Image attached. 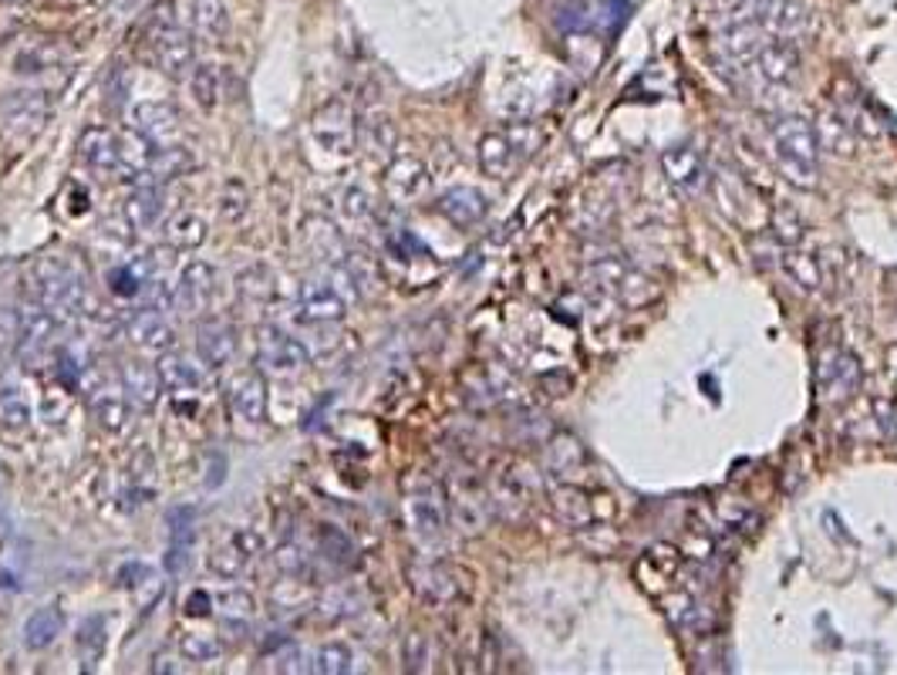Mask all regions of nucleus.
I'll use <instances>...</instances> for the list:
<instances>
[{
  "mask_svg": "<svg viewBox=\"0 0 897 675\" xmlns=\"http://www.w3.org/2000/svg\"><path fill=\"white\" fill-rule=\"evenodd\" d=\"M24 291H27V298L34 305L47 308L58 321L62 318H78L91 305L81 267L71 257H65V254L37 257L31 264V270H27Z\"/></svg>",
  "mask_w": 897,
  "mask_h": 675,
  "instance_id": "obj_1",
  "label": "nucleus"
},
{
  "mask_svg": "<svg viewBox=\"0 0 897 675\" xmlns=\"http://www.w3.org/2000/svg\"><path fill=\"white\" fill-rule=\"evenodd\" d=\"M769 135L786 179L796 186H813L820 173V139L813 122L804 115H779L769 122Z\"/></svg>",
  "mask_w": 897,
  "mask_h": 675,
  "instance_id": "obj_2",
  "label": "nucleus"
},
{
  "mask_svg": "<svg viewBox=\"0 0 897 675\" xmlns=\"http://www.w3.org/2000/svg\"><path fill=\"white\" fill-rule=\"evenodd\" d=\"M486 484H489L492 513L500 520H507V523L527 520L530 510L540 500V490H543L540 473L520 456H507V460L496 463V469L489 473Z\"/></svg>",
  "mask_w": 897,
  "mask_h": 675,
  "instance_id": "obj_3",
  "label": "nucleus"
},
{
  "mask_svg": "<svg viewBox=\"0 0 897 675\" xmlns=\"http://www.w3.org/2000/svg\"><path fill=\"white\" fill-rule=\"evenodd\" d=\"M406 523L412 530V538L429 547L445 538L449 527V504H445V487L429 473H412L406 476Z\"/></svg>",
  "mask_w": 897,
  "mask_h": 675,
  "instance_id": "obj_4",
  "label": "nucleus"
},
{
  "mask_svg": "<svg viewBox=\"0 0 897 675\" xmlns=\"http://www.w3.org/2000/svg\"><path fill=\"white\" fill-rule=\"evenodd\" d=\"M442 487H445L449 520H453L466 538H479L489 527V520L496 517L489 500V484L473 466H456Z\"/></svg>",
  "mask_w": 897,
  "mask_h": 675,
  "instance_id": "obj_5",
  "label": "nucleus"
},
{
  "mask_svg": "<svg viewBox=\"0 0 897 675\" xmlns=\"http://www.w3.org/2000/svg\"><path fill=\"white\" fill-rule=\"evenodd\" d=\"M543 142V129L533 122H517L503 132H489L479 139V166L492 179H507L520 163H527Z\"/></svg>",
  "mask_w": 897,
  "mask_h": 675,
  "instance_id": "obj_6",
  "label": "nucleus"
},
{
  "mask_svg": "<svg viewBox=\"0 0 897 675\" xmlns=\"http://www.w3.org/2000/svg\"><path fill=\"white\" fill-rule=\"evenodd\" d=\"M804 68V52L793 37H763V44L753 52V58L739 68L742 78H750L753 85L763 88H786L789 81L800 78Z\"/></svg>",
  "mask_w": 897,
  "mask_h": 675,
  "instance_id": "obj_7",
  "label": "nucleus"
},
{
  "mask_svg": "<svg viewBox=\"0 0 897 675\" xmlns=\"http://www.w3.org/2000/svg\"><path fill=\"white\" fill-rule=\"evenodd\" d=\"M257 365L264 375L290 378V375H301L311 365V352L304 342H297L294 334L267 324L257 331Z\"/></svg>",
  "mask_w": 897,
  "mask_h": 675,
  "instance_id": "obj_8",
  "label": "nucleus"
},
{
  "mask_svg": "<svg viewBox=\"0 0 897 675\" xmlns=\"http://www.w3.org/2000/svg\"><path fill=\"white\" fill-rule=\"evenodd\" d=\"M311 139L318 142V150L331 156H352L358 146V122L352 106L344 99H331L324 109H318L311 119Z\"/></svg>",
  "mask_w": 897,
  "mask_h": 675,
  "instance_id": "obj_9",
  "label": "nucleus"
},
{
  "mask_svg": "<svg viewBox=\"0 0 897 675\" xmlns=\"http://www.w3.org/2000/svg\"><path fill=\"white\" fill-rule=\"evenodd\" d=\"M47 115H52V102H47L44 91H34V88L14 91L0 102V129L14 142H31L34 135H41V129L47 125Z\"/></svg>",
  "mask_w": 897,
  "mask_h": 675,
  "instance_id": "obj_10",
  "label": "nucleus"
},
{
  "mask_svg": "<svg viewBox=\"0 0 897 675\" xmlns=\"http://www.w3.org/2000/svg\"><path fill=\"white\" fill-rule=\"evenodd\" d=\"M55 331H58V318L34 305L31 311L21 314V338H18V358H21V368L27 372H41L47 355H52V342H55Z\"/></svg>",
  "mask_w": 897,
  "mask_h": 675,
  "instance_id": "obj_11",
  "label": "nucleus"
},
{
  "mask_svg": "<svg viewBox=\"0 0 897 675\" xmlns=\"http://www.w3.org/2000/svg\"><path fill=\"white\" fill-rule=\"evenodd\" d=\"M264 551V538L257 534L254 527H236L233 534L207 557V567L223 577V582H233V577H240L246 567H251Z\"/></svg>",
  "mask_w": 897,
  "mask_h": 675,
  "instance_id": "obj_12",
  "label": "nucleus"
},
{
  "mask_svg": "<svg viewBox=\"0 0 897 675\" xmlns=\"http://www.w3.org/2000/svg\"><path fill=\"white\" fill-rule=\"evenodd\" d=\"M409 585L412 591L419 595V601L432 605V608H445L459 601L463 595V585H459V574L442 564V561H419L409 567Z\"/></svg>",
  "mask_w": 897,
  "mask_h": 675,
  "instance_id": "obj_13",
  "label": "nucleus"
},
{
  "mask_svg": "<svg viewBox=\"0 0 897 675\" xmlns=\"http://www.w3.org/2000/svg\"><path fill=\"white\" fill-rule=\"evenodd\" d=\"M230 412L251 425H261L267 419V375L261 368H243L226 385Z\"/></svg>",
  "mask_w": 897,
  "mask_h": 675,
  "instance_id": "obj_14",
  "label": "nucleus"
},
{
  "mask_svg": "<svg viewBox=\"0 0 897 675\" xmlns=\"http://www.w3.org/2000/svg\"><path fill=\"white\" fill-rule=\"evenodd\" d=\"M153 62L169 78H186L196 68L192 34L179 24H166L153 34Z\"/></svg>",
  "mask_w": 897,
  "mask_h": 675,
  "instance_id": "obj_15",
  "label": "nucleus"
},
{
  "mask_svg": "<svg viewBox=\"0 0 897 675\" xmlns=\"http://www.w3.org/2000/svg\"><path fill=\"white\" fill-rule=\"evenodd\" d=\"M817 385L827 402H846L861 389V362L851 352H827L817 368Z\"/></svg>",
  "mask_w": 897,
  "mask_h": 675,
  "instance_id": "obj_16",
  "label": "nucleus"
},
{
  "mask_svg": "<svg viewBox=\"0 0 897 675\" xmlns=\"http://www.w3.org/2000/svg\"><path fill=\"white\" fill-rule=\"evenodd\" d=\"M217 301V270L203 261H189L176 284V308L186 314H203Z\"/></svg>",
  "mask_w": 897,
  "mask_h": 675,
  "instance_id": "obj_17",
  "label": "nucleus"
},
{
  "mask_svg": "<svg viewBox=\"0 0 897 675\" xmlns=\"http://www.w3.org/2000/svg\"><path fill=\"white\" fill-rule=\"evenodd\" d=\"M78 156L88 169L102 176H119L122 166V135L106 125H91L78 135Z\"/></svg>",
  "mask_w": 897,
  "mask_h": 675,
  "instance_id": "obj_18",
  "label": "nucleus"
},
{
  "mask_svg": "<svg viewBox=\"0 0 897 675\" xmlns=\"http://www.w3.org/2000/svg\"><path fill=\"white\" fill-rule=\"evenodd\" d=\"M347 314V301L337 295L334 284H304L297 298V321L304 324H337Z\"/></svg>",
  "mask_w": 897,
  "mask_h": 675,
  "instance_id": "obj_19",
  "label": "nucleus"
},
{
  "mask_svg": "<svg viewBox=\"0 0 897 675\" xmlns=\"http://www.w3.org/2000/svg\"><path fill=\"white\" fill-rule=\"evenodd\" d=\"M132 132L153 146H169L179 135V109L173 102H139L132 109Z\"/></svg>",
  "mask_w": 897,
  "mask_h": 675,
  "instance_id": "obj_20",
  "label": "nucleus"
},
{
  "mask_svg": "<svg viewBox=\"0 0 897 675\" xmlns=\"http://www.w3.org/2000/svg\"><path fill=\"white\" fill-rule=\"evenodd\" d=\"M429 186V166L416 156H395L385 169V197L395 203L419 200Z\"/></svg>",
  "mask_w": 897,
  "mask_h": 675,
  "instance_id": "obj_21",
  "label": "nucleus"
},
{
  "mask_svg": "<svg viewBox=\"0 0 897 675\" xmlns=\"http://www.w3.org/2000/svg\"><path fill=\"white\" fill-rule=\"evenodd\" d=\"M125 334H129V342H132L139 352H153V355H166V352H173V345H176V331H173V324H169L159 311H148V308L129 318Z\"/></svg>",
  "mask_w": 897,
  "mask_h": 675,
  "instance_id": "obj_22",
  "label": "nucleus"
},
{
  "mask_svg": "<svg viewBox=\"0 0 897 675\" xmlns=\"http://www.w3.org/2000/svg\"><path fill=\"white\" fill-rule=\"evenodd\" d=\"M435 210L453 226L469 230V226H476L486 217L489 200H486V192L476 189V186H453V189H445L442 197H439Z\"/></svg>",
  "mask_w": 897,
  "mask_h": 675,
  "instance_id": "obj_23",
  "label": "nucleus"
},
{
  "mask_svg": "<svg viewBox=\"0 0 897 675\" xmlns=\"http://www.w3.org/2000/svg\"><path fill=\"white\" fill-rule=\"evenodd\" d=\"M196 355L207 368H223L236 355V328L230 321H203L196 328Z\"/></svg>",
  "mask_w": 897,
  "mask_h": 675,
  "instance_id": "obj_24",
  "label": "nucleus"
},
{
  "mask_svg": "<svg viewBox=\"0 0 897 675\" xmlns=\"http://www.w3.org/2000/svg\"><path fill=\"white\" fill-rule=\"evenodd\" d=\"M196 169V156L186 150V146H156L153 156L145 163V173H142V182L139 186H166V182H176L182 179L186 173Z\"/></svg>",
  "mask_w": 897,
  "mask_h": 675,
  "instance_id": "obj_25",
  "label": "nucleus"
},
{
  "mask_svg": "<svg viewBox=\"0 0 897 675\" xmlns=\"http://www.w3.org/2000/svg\"><path fill=\"white\" fill-rule=\"evenodd\" d=\"M597 494H587L584 487H574V484H567V487H554V494H551V507L557 510V517L567 523V527H590V523H597L601 517H608V513H601V507H597Z\"/></svg>",
  "mask_w": 897,
  "mask_h": 675,
  "instance_id": "obj_26",
  "label": "nucleus"
},
{
  "mask_svg": "<svg viewBox=\"0 0 897 675\" xmlns=\"http://www.w3.org/2000/svg\"><path fill=\"white\" fill-rule=\"evenodd\" d=\"M304 244L311 247V254L321 261V264H328V267H337V264H344L347 261V240H344V233L331 223V220H324V217H308L304 220Z\"/></svg>",
  "mask_w": 897,
  "mask_h": 675,
  "instance_id": "obj_27",
  "label": "nucleus"
},
{
  "mask_svg": "<svg viewBox=\"0 0 897 675\" xmlns=\"http://www.w3.org/2000/svg\"><path fill=\"white\" fill-rule=\"evenodd\" d=\"M122 392L129 396L132 406L139 409H153L163 396V378H159V368L148 365V362H125L122 365Z\"/></svg>",
  "mask_w": 897,
  "mask_h": 675,
  "instance_id": "obj_28",
  "label": "nucleus"
},
{
  "mask_svg": "<svg viewBox=\"0 0 897 675\" xmlns=\"http://www.w3.org/2000/svg\"><path fill=\"white\" fill-rule=\"evenodd\" d=\"M763 27L776 37H804L813 27V11L804 4V0H773Z\"/></svg>",
  "mask_w": 897,
  "mask_h": 675,
  "instance_id": "obj_29",
  "label": "nucleus"
},
{
  "mask_svg": "<svg viewBox=\"0 0 897 675\" xmlns=\"http://www.w3.org/2000/svg\"><path fill=\"white\" fill-rule=\"evenodd\" d=\"M358 146L372 156V159H395L398 150V129L391 122V115L385 112H368L358 122Z\"/></svg>",
  "mask_w": 897,
  "mask_h": 675,
  "instance_id": "obj_30",
  "label": "nucleus"
},
{
  "mask_svg": "<svg viewBox=\"0 0 897 675\" xmlns=\"http://www.w3.org/2000/svg\"><path fill=\"white\" fill-rule=\"evenodd\" d=\"M662 169L682 192H695V189H702V182H706L702 156L695 153L691 146H668L662 153Z\"/></svg>",
  "mask_w": 897,
  "mask_h": 675,
  "instance_id": "obj_31",
  "label": "nucleus"
},
{
  "mask_svg": "<svg viewBox=\"0 0 897 675\" xmlns=\"http://www.w3.org/2000/svg\"><path fill=\"white\" fill-rule=\"evenodd\" d=\"M159 378H163V389L173 396H196V392H203V385H207L203 368L176 352H166L159 358Z\"/></svg>",
  "mask_w": 897,
  "mask_h": 675,
  "instance_id": "obj_32",
  "label": "nucleus"
},
{
  "mask_svg": "<svg viewBox=\"0 0 897 675\" xmlns=\"http://www.w3.org/2000/svg\"><path fill=\"white\" fill-rule=\"evenodd\" d=\"M65 635V611L58 605H44L24 621V649L44 652Z\"/></svg>",
  "mask_w": 897,
  "mask_h": 675,
  "instance_id": "obj_33",
  "label": "nucleus"
},
{
  "mask_svg": "<svg viewBox=\"0 0 897 675\" xmlns=\"http://www.w3.org/2000/svg\"><path fill=\"white\" fill-rule=\"evenodd\" d=\"M166 213V200L159 186H139L122 203V217L132 230H153Z\"/></svg>",
  "mask_w": 897,
  "mask_h": 675,
  "instance_id": "obj_34",
  "label": "nucleus"
},
{
  "mask_svg": "<svg viewBox=\"0 0 897 675\" xmlns=\"http://www.w3.org/2000/svg\"><path fill=\"white\" fill-rule=\"evenodd\" d=\"M106 649H109V621H106V615H88L78 624V635H75V652L81 659V668L95 672L98 662L106 659Z\"/></svg>",
  "mask_w": 897,
  "mask_h": 675,
  "instance_id": "obj_35",
  "label": "nucleus"
},
{
  "mask_svg": "<svg viewBox=\"0 0 897 675\" xmlns=\"http://www.w3.org/2000/svg\"><path fill=\"white\" fill-rule=\"evenodd\" d=\"M91 419L98 422V429L106 432H122L129 422V396L115 392V389H95L88 399Z\"/></svg>",
  "mask_w": 897,
  "mask_h": 675,
  "instance_id": "obj_36",
  "label": "nucleus"
},
{
  "mask_svg": "<svg viewBox=\"0 0 897 675\" xmlns=\"http://www.w3.org/2000/svg\"><path fill=\"white\" fill-rule=\"evenodd\" d=\"M236 298H243L246 305H267L277 298V277L270 267L264 264H251L236 274Z\"/></svg>",
  "mask_w": 897,
  "mask_h": 675,
  "instance_id": "obj_37",
  "label": "nucleus"
},
{
  "mask_svg": "<svg viewBox=\"0 0 897 675\" xmlns=\"http://www.w3.org/2000/svg\"><path fill=\"white\" fill-rule=\"evenodd\" d=\"M207 236H210L207 220L196 213H179L166 223V240L173 251H196L207 244Z\"/></svg>",
  "mask_w": 897,
  "mask_h": 675,
  "instance_id": "obj_38",
  "label": "nucleus"
},
{
  "mask_svg": "<svg viewBox=\"0 0 897 675\" xmlns=\"http://www.w3.org/2000/svg\"><path fill=\"white\" fill-rule=\"evenodd\" d=\"M318 551H321V557H324L328 564H334V567H352L355 557H358L355 541L347 538L341 527H334V523H321V527H318Z\"/></svg>",
  "mask_w": 897,
  "mask_h": 675,
  "instance_id": "obj_39",
  "label": "nucleus"
},
{
  "mask_svg": "<svg viewBox=\"0 0 897 675\" xmlns=\"http://www.w3.org/2000/svg\"><path fill=\"white\" fill-rule=\"evenodd\" d=\"M148 277H153V261L132 257V261L119 264L109 274V287H112V295H119V298H139L142 287L148 284Z\"/></svg>",
  "mask_w": 897,
  "mask_h": 675,
  "instance_id": "obj_40",
  "label": "nucleus"
},
{
  "mask_svg": "<svg viewBox=\"0 0 897 675\" xmlns=\"http://www.w3.org/2000/svg\"><path fill=\"white\" fill-rule=\"evenodd\" d=\"M192 24L207 41H223L230 31V14L223 0H192Z\"/></svg>",
  "mask_w": 897,
  "mask_h": 675,
  "instance_id": "obj_41",
  "label": "nucleus"
},
{
  "mask_svg": "<svg viewBox=\"0 0 897 675\" xmlns=\"http://www.w3.org/2000/svg\"><path fill=\"white\" fill-rule=\"evenodd\" d=\"M584 460H587L584 446L574 436H567V432H557V436L551 440V446H546V473H551V476H567Z\"/></svg>",
  "mask_w": 897,
  "mask_h": 675,
  "instance_id": "obj_42",
  "label": "nucleus"
},
{
  "mask_svg": "<svg viewBox=\"0 0 897 675\" xmlns=\"http://www.w3.org/2000/svg\"><path fill=\"white\" fill-rule=\"evenodd\" d=\"M337 213L347 223H368L375 217V200L365 186H344L337 192Z\"/></svg>",
  "mask_w": 897,
  "mask_h": 675,
  "instance_id": "obj_43",
  "label": "nucleus"
},
{
  "mask_svg": "<svg viewBox=\"0 0 897 675\" xmlns=\"http://www.w3.org/2000/svg\"><path fill=\"white\" fill-rule=\"evenodd\" d=\"M179 655L186 662H217L223 655V639L213 632H182Z\"/></svg>",
  "mask_w": 897,
  "mask_h": 675,
  "instance_id": "obj_44",
  "label": "nucleus"
},
{
  "mask_svg": "<svg viewBox=\"0 0 897 675\" xmlns=\"http://www.w3.org/2000/svg\"><path fill=\"white\" fill-rule=\"evenodd\" d=\"M311 668L318 675H347V672H355V652L347 649L344 642H324L314 652V665Z\"/></svg>",
  "mask_w": 897,
  "mask_h": 675,
  "instance_id": "obj_45",
  "label": "nucleus"
},
{
  "mask_svg": "<svg viewBox=\"0 0 897 675\" xmlns=\"http://www.w3.org/2000/svg\"><path fill=\"white\" fill-rule=\"evenodd\" d=\"M189 91H192V99H196L199 109L213 112L217 102H220V75H217V68L213 65H196L189 71Z\"/></svg>",
  "mask_w": 897,
  "mask_h": 675,
  "instance_id": "obj_46",
  "label": "nucleus"
},
{
  "mask_svg": "<svg viewBox=\"0 0 897 675\" xmlns=\"http://www.w3.org/2000/svg\"><path fill=\"white\" fill-rule=\"evenodd\" d=\"M246 210H251V189H246L243 179L230 176L220 189V217L226 223H240L246 217Z\"/></svg>",
  "mask_w": 897,
  "mask_h": 675,
  "instance_id": "obj_47",
  "label": "nucleus"
},
{
  "mask_svg": "<svg viewBox=\"0 0 897 675\" xmlns=\"http://www.w3.org/2000/svg\"><path fill=\"white\" fill-rule=\"evenodd\" d=\"M786 274L804 287V291H817L820 287V261L813 257V254H804V251H796V247H789L786 251Z\"/></svg>",
  "mask_w": 897,
  "mask_h": 675,
  "instance_id": "obj_48",
  "label": "nucleus"
},
{
  "mask_svg": "<svg viewBox=\"0 0 897 675\" xmlns=\"http://www.w3.org/2000/svg\"><path fill=\"white\" fill-rule=\"evenodd\" d=\"M213 608L230 618H254L257 615V598L246 588H226L213 595Z\"/></svg>",
  "mask_w": 897,
  "mask_h": 675,
  "instance_id": "obj_49",
  "label": "nucleus"
},
{
  "mask_svg": "<svg viewBox=\"0 0 897 675\" xmlns=\"http://www.w3.org/2000/svg\"><path fill=\"white\" fill-rule=\"evenodd\" d=\"M429 665H432V639L425 632H409L402 642V668L429 672Z\"/></svg>",
  "mask_w": 897,
  "mask_h": 675,
  "instance_id": "obj_50",
  "label": "nucleus"
},
{
  "mask_svg": "<svg viewBox=\"0 0 897 675\" xmlns=\"http://www.w3.org/2000/svg\"><path fill=\"white\" fill-rule=\"evenodd\" d=\"M0 425H8L14 432L31 425V406H27V399L18 389H4V392H0Z\"/></svg>",
  "mask_w": 897,
  "mask_h": 675,
  "instance_id": "obj_51",
  "label": "nucleus"
},
{
  "mask_svg": "<svg viewBox=\"0 0 897 675\" xmlns=\"http://www.w3.org/2000/svg\"><path fill=\"white\" fill-rule=\"evenodd\" d=\"M773 230H776V236L783 240L786 247H800V244H804V236H807V223L800 220V213L789 210V207H776V213H773Z\"/></svg>",
  "mask_w": 897,
  "mask_h": 675,
  "instance_id": "obj_52",
  "label": "nucleus"
},
{
  "mask_svg": "<svg viewBox=\"0 0 897 675\" xmlns=\"http://www.w3.org/2000/svg\"><path fill=\"white\" fill-rule=\"evenodd\" d=\"M166 523H169V541L176 547H192V538H196V510L192 507H176L166 513Z\"/></svg>",
  "mask_w": 897,
  "mask_h": 675,
  "instance_id": "obj_53",
  "label": "nucleus"
},
{
  "mask_svg": "<svg viewBox=\"0 0 897 675\" xmlns=\"http://www.w3.org/2000/svg\"><path fill=\"white\" fill-rule=\"evenodd\" d=\"M18 338H21V311L0 308V368L18 352Z\"/></svg>",
  "mask_w": 897,
  "mask_h": 675,
  "instance_id": "obj_54",
  "label": "nucleus"
},
{
  "mask_svg": "<svg viewBox=\"0 0 897 675\" xmlns=\"http://www.w3.org/2000/svg\"><path fill=\"white\" fill-rule=\"evenodd\" d=\"M274 564H277V571L284 577H308L311 574V561H308V554L297 547V544H280L274 551Z\"/></svg>",
  "mask_w": 897,
  "mask_h": 675,
  "instance_id": "obj_55",
  "label": "nucleus"
},
{
  "mask_svg": "<svg viewBox=\"0 0 897 675\" xmlns=\"http://www.w3.org/2000/svg\"><path fill=\"white\" fill-rule=\"evenodd\" d=\"M145 298V308L148 311H173L176 308V287L166 284V280H156V277H148V284L142 287V295Z\"/></svg>",
  "mask_w": 897,
  "mask_h": 675,
  "instance_id": "obj_56",
  "label": "nucleus"
},
{
  "mask_svg": "<svg viewBox=\"0 0 897 675\" xmlns=\"http://www.w3.org/2000/svg\"><path fill=\"white\" fill-rule=\"evenodd\" d=\"M55 62V55L47 52V47H27V52H21L18 58H14V71H21V75H37V71H44L47 65Z\"/></svg>",
  "mask_w": 897,
  "mask_h": 675,
  "instance_id": "obj_57",
  "label": "nucleus"
},
{
  "mask_svg": "<svg viewBox=\"0 0 897 675\" xmlns=\"http://www.w3.org/2000/svg\"><path fill=\"white\" fill-rule=\"evenodd\" d=\"M251 635V618H230V615H220V639H226L230 645H240Z\"/></svg>",
  "mask_w": 897,
  "mask_h": 675,
  "instance_id": "obj_58",
  "label": "nucleus"
},
{
  "mask_svg": "<svg viewBox=\"0 0 897 675\" xmlns=\"http://www.w3.org/2000/svg\"><path fill=\"white\" fill-rule=\"evenodd\" d=\"M182 615L186 618H207V615H213V595L207 588L189 591V598L182 601Z\"/></svg>",
  "mask_w": 897,
  "mask_h": 675,
  "instance_id": "obj_59",
  "label": "nucleus"
},
{
  "mask_svg": "<svg viewBox=\"0 0 897 675\" xmlns=\"http://www.w3.org/2000/svg\"><path fill=\"white\" fill-rule=\"evenodd\" d=\"M148 577V564H142V561H129V564H122L119 567V574H115V582H119V588H139L142 582Z\"/></svg>",
  "mask_w": 897,
  "mask_h": 675,
  "instance_id": "obj_60",
  "label": "nucleus"
},
{
  "mask_svg": "<svg viewBox=\"0 0 897 675\" xmlns=\"http://www.w3.org/2000/svg\"><path fill=\"white\" fill-rule=\"evenodd\" d=\"M223 479H226V460H223V453H213L207 460V490H220Z\"/></svg>",
  "mask_w": 897,
  "mask_h": 675,
  "instance_id": "obj_61",
  "label": "nucleus"
},
{
  "mask_svg": "<svg viewBox=\"0 0 897 675\" xmlns=\"http://www.w3.org/2000/svg\"><path fill=\"white\" fill-rule=\"evenodd\" d=\"M166 567H169V571H182V567H189V547H176V544H169Z\"/></svg>",
  "mask_w": 897,
  "mask_h": 675,
  "instance_id": "obj_62",
  "label": "nucleus"
},
{
  "mask_svg": "<svg viewBox=\"0 0 897 675\" xmlns=\"http://www.w3.org/2000/svg\"><path fill=\"white\" fill-rule=\"evenodd\" d=\"M153 672H186V665H179V659H176V655L163 652V655H156V659H153Z\"/></svg>",
  "mask_w": 897,
  "mask_h": 675,
  "instance_id": "obj_63",
  "label": "nucleus"
},
{
  "mask_svg": "<svg viewBox=\"0 0 897 675\" xmlns=\"http://www.w3.org/2000/svg\"><path fill=\"white\" fill-rule=\"evenodd\" d=\"M0 4H24V0H0Z\"/></svg>",
  "mask_w": 897,
  "mask_h": 675,
  "instance_id": "obj_64",
  "label": "nucleus"
}]
</instances>
